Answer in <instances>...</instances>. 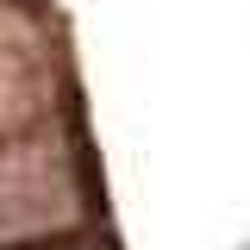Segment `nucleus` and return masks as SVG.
Returning <instances> with one entry per match:
<instances>
[{
    "label": "nucleus",
    "instance_id": "nucleus-1",
    "mask_svg": "<svg viewBox=\"0 0 250 250\" xmlns=\"http://www.w3.org/2000/svg\"><path fill=\"white\" fill-rule=\"evenodd\" d=\"M0 250H75V238H19V244H0Z\"/></svg>",
    "mask_w": 250,
    "mask_h": 250
}]
</instances>
